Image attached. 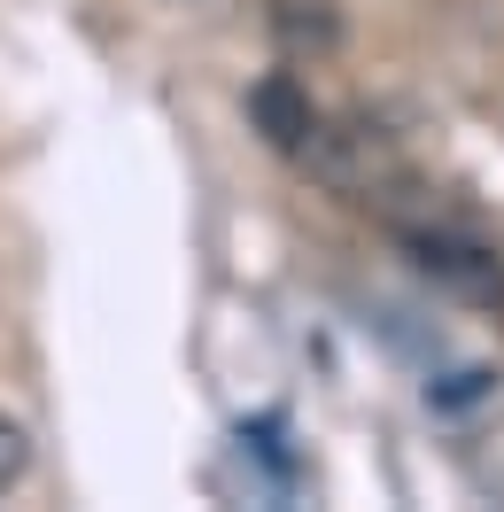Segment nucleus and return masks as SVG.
Wrapping results in <instances>:
<instances>
[{
  "label": "nucleus",
  "instance_id": "nucleus-1",
  "mask_svg": "<svg viewBox=\"0 0 504 512\" xmlns=\"http://www.w3.org/2000/svg\"><path fill=\"white\" fill-rule=\"evenodd\" d=\"M295 163L311 171L318 187H334L342 202H365L380 218H396L404 202H419V179H411L404 148H396L373 117H318Z\"/></svg>",
  "mask_w": 504,
  "mask_h": 512
},
{
  "label": "nucleus",
  "instance_id": "nucleus-2",
  "mask_svg": "<svg viewBox=\"0 0 504 512\" xmlns=\"http://www.w3.org/2000/svg\"><path fill=\"white\" fill-rule=\"evenodd\" d=\"M396 233H404L411 264H419L427 280H442L450 295H466V303H504V264L466 218H442L435 210V218H404Z\"/></svg>",
  "mask_w": 504,
  "mask_h": 512
},
{
  "label": "nucleus",
  "instance_id": "nucleus-3",
  "mask_svg": "<svg viewBox=\"0 0 504 512\" xmlns=\"http://www.w3.org/2000/svg\"><path fill=\"white\" fill-rule=\"evenodd\" d=\"M249 117H256V132H264L280 156H303V140H311V125H318L311 86H303L295 70H272V78H256V86H249Z\"/></svg>",
  "mask_w": 504,
  "mask_h": 512
},
{
  "label": "nucleus",
  "instance_id": "nucleus-4",
  "mask_svg": "<svg viewBox=\"0 0 504 512\" xmlns=\"http://www.w3.org/2000/svg\"><path fill=\"white\" fill-rule=\"evenodd\" d=\"M272 32H280L287 47H295V55H303V47H311V55H326V47H342V24H334V16L318 8V0H287L280 16H272Z\"/></svg>",
  "mask_w": 504,
  "mask_h": 512
},
{
  "label": "nucleus",
  "instance_id": "nucleus-5",
  "mask_svg": "<svg viewBox=\"0 0 504 512\" xmlns=\"http://www.w3.org/2000/svg\"><path fill=\"white\" fill-rule=\"evenodd\" d=\"M24 474H32V435H24V419L0 412V497H8Z\"/></svg>",
  "mask_w": 504,
  "mask_h": 512
},
{
  "label": "nucleus",
  "instance_id": "nucleus-6",
  "mask_svg": "<svg viewBox=\"0 0 504 512\" xmlns=\"http://www.w3.org/2000/svg\"><path fill=\"white\" fill-rule=\"evenodd\" d=\"M489 381H497V373H450V381L427 388V404H442V412H450V404H473V396H489Z\"/></svg>",
  "mask_w": 504,
  "mask_h": 512
}]
</instances>
